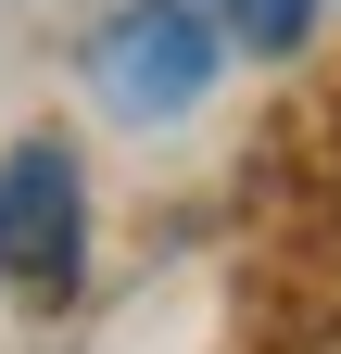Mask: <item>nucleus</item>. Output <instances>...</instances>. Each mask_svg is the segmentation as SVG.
<instances>
[{
    "label": "nucleus",
    "instance_id": "f257e3e1",
    "mask_svg": "<svg viewBox=\"0 0 341 354\" xmlns=\"http://www.w3.org/2000/svg\"><path fill=\"white\" fill-rule=\"evenodd\" d=\"M0 279L26 304H64L89 279V177H76V152L51 127L0 152Z\"/></svg>",
    "mask_w": 341,
    "mask_h": 354
},
{
    "label": "nucleus",
    "instance_id": "f03ea898",
    "mask_svg": "<svg viewBox=\"0 0 341 354\" xmlns=\"http://www.w3.org/2000/svg\"><path fill=\"white\" fill-rule=\"evenodd\" d=\"M215 64H228V26L202 13V0H139V13H114V26H101V51H89L101 102H114V114H139V127L190 114L202 88H215Z\"/></svg>",
    "mask_w": 341,
    "mask_h": 354
},
{
    "label": "nucleus",
    "instance_id": "7ed1b4c3",
    "mask_svg": "<svg viewBox=\"0 0 341 354\" xmlns=\"http://www.w3.org/2000/svg\"><path fill=\"white\" fill-rule=\"evenodd\" d=\"M215 26H228V38H253V51H291V38L316 26V0H215Z\"/></svg>",
    "mask_w": 341,
    "mask_h": 354
}]
</instances>
